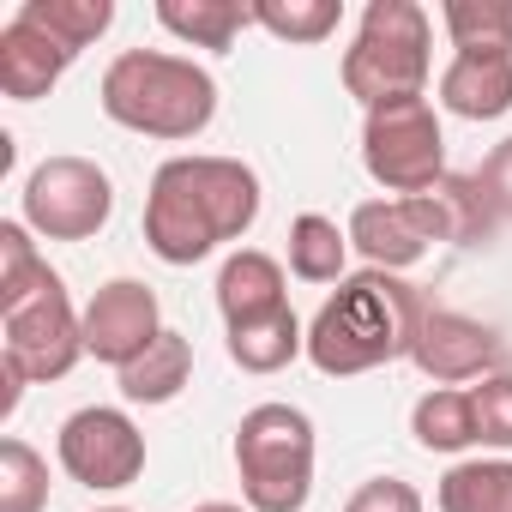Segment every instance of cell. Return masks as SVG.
<instances>
[{
  "mask_svg": "<svg viewBox=\"0 0 512 512\" xmlns=\"http://www.w3.org/2000/svg\"><path fill=\"white\" fill-rule=\"evenodd\" d=\"M260 223V175L241 157H169L145 187V247L163 266H199Z\"/></svg>",
  "mask_w": 512,
  "mask_h": 512,
  "instance_id": "1",
  "label": "cell"
},
{
  "mask_svg": "<svg viewBox=\"0 0 512 512\" xmlns=\"http://www.w3.org/2000/svg\"><path fill=\"white\" fill-rule=\"evenodd\" d=\"M422 314H428V296L416 284H404L398 272L362 266L308 320V362L326 380L374 374V368H386V362H398V356L416 350Z\"/></svg>",
  "mask_w": 512,
  "mask_h": 512,
  "instance_id": "2",
  "label": "cell"
},
{
  "mask_svg": "<svg viewBox=\"0 0 512 512\" xmlns=\"http://www.w3.org/2000/svg\"><path fill=\"white\" fill-rule=\"evenodd\" d=\"M97 103L115 127L145 133V139H199L217 121V79L187 61V55H163V49H127L103 67Z\"/></svg>",
  "mask_w": 512,
  "mask_h": 512,
  "instance_id": "3",
  "label": "cell"
},
{
  "mask_svg": "<svg viewBox=\"0 0 512 512\" xmlns=\"http://www.w3.org/2000/svg\"><path fill=\"white\" fill-rule=\"evenodd\" d=\"M434 25L416 0H368L362 7V25L344 49V91L362 103V109H386V103H404V97H422L428 91V73H434Z\"/></svg>",
  "mask_w": 512,
  "mask_h": 512,
  "instance_id": "4",
  "label": "cell"
},
{
  "mask_svg": "<svg viewBox=\"0 0 512 512\" xmlns=\"http://www.w3.org/2000/svg\"><path fill=\"white\" fill-rule=\"evenodd\" d=\"M314 422L296 404H253L235 422V476L247 512H302L314 494Z\"/></svg>",
  "mask_w": 512,
  "mask_h": 512,
  "instance_id": "5",
  "label": "cell"
},
{
  "mask_svg": "<svg viewBox=\"0 0 512 512\" xmlns=\"http://www.w3.org/2000/svg\"><path fill=\"white\" fill-rule=\"evenodd\" d=\"M362 169L398 199L428 193L446 175V133H440L434 103L428 97H404V103L368 109L362 115Z\"/></svg>",
  "mask_w": 512,
  "mask_h": 512,
  "instance_id": "6",
  "label": "cell"
},
{
  "mask_svg": "<svg viewBox=\"0 0 512 512\" xmlns=\"http://www.w3.org/2000/svg\"><path fill=\"white\" fill-rule=\"evenodd\" d=\"M19 211V223L43 241H91L115 211V181L91 157H43L25 175Z\"/></svg>",
  "mask_w": 512,
  "mask_h": 512,
  "instance_id": "7",
  "label": "cell"
},
{
  "mask_svg": "<svg viewBox=\"0 0 512 512\" xmlns=\"http://www.w3.org/2000/svg\"><path fill=\"white\" fill-rule=\"evenodd\" d=\"M55 458L61 470L91 488V494H115V488H133L145 476V434L127 410L115 404H85L61 422L55 434Z\"/></svg>",
  "mask_w": 512,
  "mask_h": 512,
  "instance_id": "8",
  "label": "cell"
},
{
  "mask_svg": "<svg viewBox=\"0 0 512 512\" xmlns=\"http://www.w3.org/2000/svg\"><path fill=\"white\" fill-rule=\"evenodd\" d=\"M0 338H7V368L25 374V386H49L67 380L85 356V308H73L67 284L55 278L43 296H31L25 308L0 314Z\"/></svg>",
  "mask_w": 512,
  "mask_h": 512,
  "instance_id": "9",
  "label": "cell"
},
{
  "mask_svg": "<svg viewBox=\"0 0 512 512\" xmlns=\"http://www.w3.org/2000/svg\"><path fill=\"white\" fill-rule=\"evenodd\" d=\"M410 362H416L434 386H464V380L506 374V368H512V344H506L494 326H482V320H470V314H458V308H434V302H428Z\"/></svg>",
  "mask_w": 512,
  "mask_h": 512,
  "instance_id": "10",
  "label": "cell"
},
{
  "mask_svg": "<svg viewBox=\"0 0 512 512\" xmlns=\"http://www.w3.org/2000/svg\"><path fill=\"white\" fill-rule=\"evenodd\" d=\"M157 338H163V308H157L151 284H139V278H109V284L85 302V356L109 362L115 374H121L127 362H139Z\"/></svg>",
  "mask_w": 512,
  "mask_h": 512,
  "instance_id": "11",
  "label": "cell"
},
{
  "mask_svg": "<svg viewBox=\"0 0 512 512\" xmlns=\"http://www.w3.org/2000/svg\"><path fill=\"white\" fill-rule=\"evenodd\" d=\"M344 229H350V247L374 272H398V278L440 241L422 199H362Z\"/></svg>",
  "mask_w": 512,
  "mask_h": 512,
  "instance_id": "12",
  "label": "cell"
},
{
  "mask_svg": "<svg viewBox=\"0 0 512 512\" xmlns=\"http://www.w3.org/2000/svg\"><path fill=\"white\" fill-rule=\"evenodd\" d=\"M73 61H79L73 49H61L49 31L25 25L19 13L0 25V91H7L13 103H37V97H49V91L67 79Z\"/></svg>",
  "mask_w": 512,
  "mask_h": 512,
  "instance_id": "13",
  "label": "cell"
},
{
  "mask_svg": "<svg viewBox=\"0 0 512 512\" xmlns=\"http://www.w3.org/2000/svg\"><path fill=\"white\" fill-rule=\"evenodd\" d=\"M278 308H290L284 266L272 260V253H260V247L229 253L223 272H217V314H223V326L266 320V314H278Z\"/></svg>",
  "mask_w": 512,
  "mask_h": 512,
  "instance_id": "14",
  "label": "cell"
},
{
  "mask_svg": "<svg viewBox=\"0 0 512 512\" xmlns=\"http://www.w3.org/2000/svg\"><path fill=\"white\" fill-rule=\"evenodd\" d=\"M422 205H428V217H434V235L446 241V247H482L494 229H500V211H494V199H488V187H482V175L470 169V175H440L428 193H416Z\"/></svg>",
  "mask_w": 512,
  "mask_h": 512,
  "instance_id": "15",
  "label": "cell"
},
{
  "mask_svg": "<svg viewBox=\"0 0 512 512\" xmlns=\"http://www.w3.org/2000/svg\"><path fill=\"white\" fill-rule=\"evenodd\" d=\"M440 109L458 121H500L512 109V61H470L452 55L440 73Z\"/></svg>",
  "mask_w": 512,
  "mask_h": 512,
  "instance_id": "16",
  "label": "cell"
},
{
  "mask_svg": "<svg viewBox=\"0 0 512 512\" xmlns=\"http://www.w3.org/2000/svg\"><path fill=\"white\" fill-rule=\"evenodd\" d=\"M296 356H308V326L296 320V308H278L266 320L229 326V362L241 374H284Z\"/></svg>",
  "mask_w": 512,
  "mask_h": 512,
  "instance_id": "17",
  "label": "cell"
},
{
  "mask_svg": "<svg viewBox=\"0 0 512 512\" xmlns=\"http://www.w3.org/2000/svg\"><path fill=\"white\" fill-rule=\"evenodd\" d=\"M157 25L169 37H181L187 49L223 55L253 25V7H241V0H157Z\"/></svg>",
  "mask_w": 512,
  "mask_h": 512,
  "instance_id": "18",
  "label": "cell"
},
{
  "mask_svg": "<svg viewBox=\"0 0 512 512\" xmlns=\"http://www.w3.org/2000/svg\"><path fill=\"white\" fill-rule=\"evenodd\" d=\"M115 380H121V398L127 404H175L187 392V380H193V344L163 326V338L139 362H127Z\"/></svg>",
  "mask_w": 512,
  "mask_h": 512,
  "instance_id": "19",
  "label": "cell"
},
{
  "mask_svg": "<svg viewBox=\"0 0 512 512\" xmlns=\"http://www.w3.org/2000/svg\"><path fill=\"white\" fill-rule=\"evenodd\" d=\"M446 37L470 61H512V0H446Z\"/></svg>",
  "mask_w": 512,
  "mask_h": 512,
  "instance_id": "20",
  "label": "cell"
},
{
  "mask_svg": "<svg viewBox=\"0 0 512 512\" xmlns=\"http://www.w3.org/2000/svg\"><path fill=\"white\" fill-rule=\"evenodd\" d=\"M410 434H416L422 452H446V458L470 452V446H476L470 386H434V392H422L416 410H410Z\"/></svg>",
  "mask_w": 512,
  "mask_h": 512,
  "instance_id": "21",
  "label": "cell"
},
{
  "mask_svg": "<svg viewBox=\"0 0 512 512\" xmlns=\"http://www.w3.org/2000/svg\"><path fill=\"white\" fill-rule=\"evenodd\" d=\"M344 266H350V229H338L320 211H302L290 223V272L302 284H344L350 278Z\"/></svg>",
  "mask_w": 512,
  "mask_h": 512,
  "instance_id": "22",
  "label": "cell"
},
{
  "mask_svg": "<svg viewBox=\"0 0 512 512\" xmlns=\"http://www.w3.org/2000/svg\"><path fill=\"white\" fill-rule=\"evenodd\" d=\"M434 500L440 512H512V458H458Z\"/></svg>",
  "mask_w": 512,
  "mask_h": 512,
  "instance_id": "23",
  "label": "cell"
},
{
  "mask_svg": "<svg viewBox=\"0 0 512 512\" xmlns=\"http://www.w3.org/2000/svg\"><path fill=\"white\" fill-rule=\"evenodd\" d=\"M19 19L37 25V31H49L61 49L85 55V49L115 25V0H25Z\"/></svg>",
  "mask_w": 512,
  "mask_h": 512,
  "instance_id": "24",
  "label": "cell"
},
{
  "mask_svg": "<svg viewBox=\"0 0 512 512\" xmlns=\"http://www.w3.org/2000/svg\"><path fill=\"white\" fill-rule=\"evenodd\" d=\"M55 278H61V272L37 253L31 229H25V223H0V314L25 308V302L43 296Z\"/></svg>",
  "mask_w": 512,
  "mask_h": 512,
  "instance_id": "25",
  "label": "cell"
},
{
  "mask_svg": "<svg viewBox=\"0 0 512 512\" xmlns=\"http://www.w3.org/2000/svg\"><path fill=\"white\" fill-rule=\"evenodd\" d=\"M253 25L278 43H326L344 25V0H253Z\"/></svg>",
  "mask_w": 512,
  "mask_h": 512,
  "instance_id": "26",
  "label": "cell"
},
{
  "mask_svg": "<svg viewBox=\"0 0 512 512\" xmlns=\"http://www.w3.org/2000/svg\"><path fill=\"white\" fill-rule=\"evenodd\" d=\"M49 506V458L7 434L0 440V512H43Z\"/></svg>",
  "mask_w": 512,
  "mask_h": 512,
  "instance_id": "27",
  "label": "cell"
},
{
  "mask_svg": "<svg viewBox=\"0 0 512 512\" xmlns=\"http://www.w3.org/2000/svg\"><path fill=\"white\" fill-rule=\"evenodd\" d=\"M470 416H476V446L506 458L512 452V368L470 386Z\"/></svg>",
  "mask_w": 512,
  "mask_h": 512,
  "instance_id": "28",
  "label": "cell"
},
{
  "mask_svg": "<svg viewBox=\"0 0 512 512\" xmlns=\"http://www.w3.org/2000/svg\"><path fill=\"white\" fill-rule=\"evenodd\" d=\"M344 512H422V494H416L404 476H368V482L344 500Z\"/></svg>",
  "mask_w": 512,
  "mask_h": 512,
  "instance_id": "29",
  "label": "cell"
},
{
  "mask_svg": "<svg viewBox=\"0 0 512 512\" xmlns=\"http://www.w3.org/2000/svg\"><path fill=\"white\" fill-rule=\"evenodd\" d=\"M482 187H488V199H494V211H500V223H512V139H500L488 157H482Z\"/></svg>",
  "mask_w": 512,
  "mask_h": 512,
  "instance_id": "30",
  "label": "cell"
},
{
  "mask_svg": "<svg viewBox=\"0 0 512 512\" xmlns=\"http://www.w3.org/2000/svg\"><path fill=\"white\" fill-rule=\"evenodd\" d=\"M193 512H247V506H235V500H205V506H193Z\"/></svg>",
  "mask_w": 512,
  "mask_h": 512,
  "instance_id": "31",
  "label": "cell"
},
{
  "mask_svg": "<svg viewBox=\"0 0 512 512\" xmlns=\"http://www.w3.org/2000/svg\"><path fill=\"white\" fill-rule=\"evenodd\" d=\"M97 512H127V506H97Z\"/></svg>",
  "mask_w": 512,
  "mask_h": 512,
  "instance_id": "32",
  "label": "cell"
}]
</instances>
